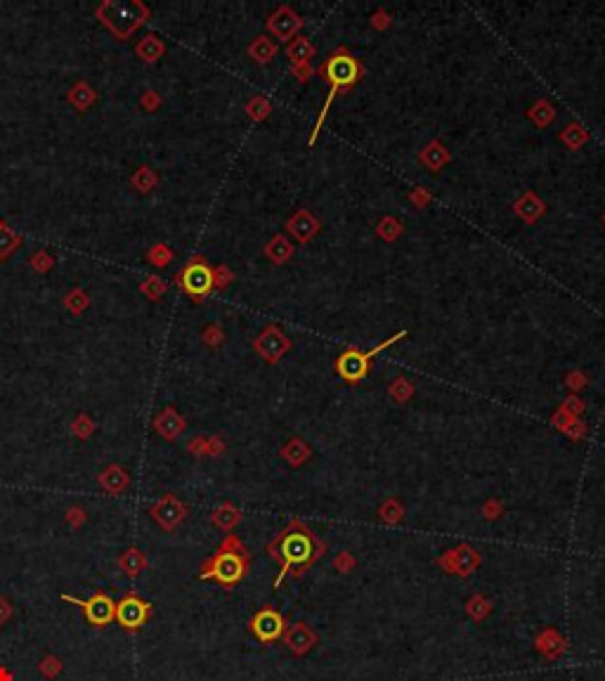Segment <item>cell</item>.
<instances>
[{
  "label": "cell",
  "instance_id": "cell-46",
  "mask_svg": "<svg viewBox=\"0 0 605 681\" xmlns=\"http://www.w3.org/2000/svg\"><path fill=\"white\" fill-rule=\"evenodd\" d=\"M584 384H586V376L582 374V372H570V374H568V386H570V388H573V391L582 388V386H584Z\"/></svg>",
  "mask_w": 605,
  "mask_h": 681
},
{
  "label": "cell",
  "instance_id": "cell-44",
  "mask_svg": "<svg viewBox=\"0 0 605 681\" xmlns=\"http://www.w3.org/2000/svg\"><path fill=\"white\" fill-rule=\"evenodd\" d=\"M388 24H390V14H386V12H383V10H379V12L371 17V26H374V29L383 31Z\"/></svg>",
  "mask_w": 605,
  "mask_h": 681
},
{
  "label": "cell",
  "instance_id": "cell-17",
  "mask_svg": "<svg viewBox=\"0 0 605 681\" xmlns=\"http://www.w3.org/2000/svg\"><path fill=\"white\" fill-rule=\"evenodd\" d=\"M66 102H69L76 112H88V109L97 102V90H92L86 81H79V83H74V86L69 88V92H66Z\"/></svg>",
  "mask_w": 605,
  "mask_h": 681
},
{
  "label": "cell",
  "instance_id": "cell-47",
  "mask_svg": "<svg viewBox=\"0 0 605 681\" xmlns=\"http://www.w3.org/2000/svg\"><path fill=\"white\" fill-rule=\"evenodd\" d=\"M412 201H414L419 208H424L426 204L430 201V195H428V192H424V190H416V192H412Z\"/></svg>",
  "mask_w": 605,
  "mask_h": 681
},
{
  "label": "cell",
  "instance_id": "cell-12",
  "mask_svg": "<svg viewBox=\"0 0 605 681\" xmlns=\"http://www.w3.org/2000/svg\"><path fill=\"white\" fill-rule=\"evenodd\" d=\"M321 230V223L317 218H315L313 213L308 211V208H301V211H296L288 218V223H286V232L288 235H293L298 241L305 244V241H310L315 235Z\"/></svg>",
  "mask_w": 605,
  "mask_h": 681
},
{
  "label": "cell",
  "instance_id": "cell-50",
  "mask_svg": "<svg viewBox=\"0 0 605 681\" xmlns=\"http://www.w3.org/2000/svg\"><path fill=\"white\" fill-rule=\"evenodd\" d=\"M5 225H8V223H5V220H0V230H3Z\"/></svg>",
  "mask_w": 605,
  "mask_h": 681
},
{
  "label": "cell",
  "instance_id": "cell-11",
  "mask_svg": "<svg viewBox=\"0 0 605 681\" xmlns=\"http://www.w3.org/2000/svg\"><path fill=\"white\" fill-rule=\"evenodd\" d=\"M310 553H313V542H310L308 535H303V533H288L284 540H281V544H279V556H281V563H284V568H281V575H284L286 570L293 566V563L308 561Z\"/></svg>",
  "mask_w": 605,
  "mask_h": 681
},
{
  "label": "cell",
  "instance_id": "cell-41",
  "mask_svg": "<svg viewBox=\"0 0 605 681\" xmlns=\"http://www.w3.org/2000/svg\"><path fill=\"white\" fill-rule=\"evenodd\" d=\"M232 279H235V275H232V270L227 268V265H218V268H213V286L215 289H225L227 284H232Z\"/></svg>",
  "mask_w": 605,
  "mask_h": 681
},
{
  "label": "cell",
  "instance_id": "cell-23",
  "mask_svg": "<svg viewBox=\"0 0 605 681\" xmlns=\"http://www.w3.org/2000/svg\"><path fill=\"white\" fill-rule=\"evenodd\" d=\"M248 55H251L253 62L268 64L277 57V43L268 36H258L251 46H248Z\"/></svg>",
  "mask_w": 605,
  "mask_h": 681
},
{
  "label": "cell",
  "instance_id": "cell-35",
  "mask_svg": "<svg viewBox=\"0 0 605 681\" xmlns=\"http://www.w3.org/2000/svg\"><path fill=\"white\" fill-rule=\"evenodd\" d=\"M402 230H404L402 223H399L397 218H390V215H388V218H383L381 223H379V227H376L379 237H381V239H386V241H395L397 237L402 235Z\"/></svg>",
  "mask_w": 605,
  "mask_h": 681
},
{
  "label": "cell",
  "instance_id": "cell-49",
  "mask_svg": "<svg viewBox=\"0 0 605 681\" xmlns=\"http://www.w3.org/2000/svg\"><path fill=\"white\" fill-rule=\"evenodd\" d=\"M0 681H12V677H10V672L5 667H0Z\"/></svg>",
  "mask_w": 605,
  "mask_h": 681
},
{
  "label": "cell",
  "instance_id": "cell-19",
  "mask_svg": "<svg viewBox=\"0 0 605 681\" xmlns=\"http://www.w3.org/2000/svg\"><path fill=\"white\" fill-rule=\"evenodd\" d=\"M163 52H166V43L161 41L159 36H154V33H147V36L140 38L135 46V55L147 64L159 62V59L163 57Z\"/></svg>",
  "mask_w": 605,
  "mask_h": 681
},
{
  "label": "cell",
  "instance_id": "cell-26",
  "mask_svg": "<svg viewBox=\"0 0 605 681\" xmlns=\"http://www.w3.org/2000/svg\"><path fill=\"white\" fill-rule=\"evenodd\" d=\"M62 303H64V308L69 310L71 315H83L88 308H90V296H88V291L83 289V286H76V289H71L66 296L62 298Z\"/></svg>",
  "mask_w": 605,
  "mask_h": 681
},
{
  "label": "cell",
  "instance_id": "cell-22",
  "mask_svg": "<svg viewBox=\"0 0 605 681\" xmlns=\"http://www.w3.org/2000/svg\"><path fill=\"white\" fill-rule=\"evenodd\" d=\"M419 159H421V164L430 170V173H437V170H440L442 166L449 161V152L437 140H433L430 145L424 147V152H421Z\"/></svg>",
  "mask_w": 605,
  "mask_h": 681
},
{
  "label": "cell",
  "instance_id": "cell-30",
  "mask_svg": "<svg viewBox=\"0 0 605 681\" xmlns=\"http://www.w3.org/2000/svg\"><path fill=\"white\" fill-rule=\"evenodd\" d=\"M71 435L74 438H79V440H88L92 433H95V428H97V424H95V419L90 417V414H79V417H74V422H71Z\"/></svg>",
  "mask_w": 605,
  "mask_h": 681
},
{
  "label": "cell",
  "instance_id": "cell-31",
  "mask_svg": "<svg viewBox=\"0 0 605 681\" xmlns=\"http://www.w3.org/2000/svg\"><path fill=\"white\" fill-rule=\"evenodd\" d=\"M166 289H168V284H166V282L161 279L159 275L144 277L142 284H140V291L149 298V301H161V298H163V293H166Z\"/></svg>",
  "mask_w": 605,
  "mask_h": 681
},
{
  "label": "cell",
  "instance_id": "cell-9",
  "mask_svg": "<svg viewBox=\"0 0 605 681\" xmlns=\"http://www.w3.org/2000/svg\"><path fill=\"white\" fill-rule=\"evenodd\" d=\"M149 516H152L161 525V530H166V533H173L177 525H180L182 520L187 518V506L180 500H177L175 495H170V492H168V495L161 497L157 504H152V509H149Z\"/></svg>",
  "mask_w": 605,
  "mask_h": 681
},
{
  "label": "cell",
  "instance_id": "cell-5",
  "mask_svg": "<svg viewBox=\"0 0 605 681\" xmlns=\"http://www.w3.org/2000/svg\"><path fill=\"white\" fill-rule=\"evenodd\" d=\"M404 336H407V331H397V334H393L388 341H383L381 346L371 348L369 353H362V351H357V348H348V351L341 353L336 359V372L341 374V379H346L348 384H359V381H364L366 374H369L371 357L379 355L381 351L390 348L393 343H397L399 339H404Z\"/></svg>",
  "mask_w": 605,
  "mask_h": 681
},
{
  "label": "cell",
  "instance_id": "cell-37",
  "mask_svg": "<svg viewBox=\"0 0 605 681\" xmlns=\"http://www.w3.org/2000/svg\"><path fill=\"white\" fill-rule=\"evenodd\" d=\"M38 672L43 674V677H48V679H54L59 672H62V660H59L57 655H43V660L38 662Z\"/></svg>",
  "mask_w": 605,
  "mask_h": 681
},
{
  "label": "cell",
  "instance_id": "cell-34",
  "mask_svg": "<svg viewBox=\"0 0 605 681\" xmlns=\"http://www.w3.org/2000/svg\"><path fill=\"white\" fill-rule=\"evenodd\" d=\"M270 112H272V107L263 95H253L246 102V114L251 116L253 121H265L270 116Z\"/></svg>",
  "mask_w": 605,
  "mask_h": 681
},
{
  "label": "cell",
  "instance_id": "cell-38",
  "mask_svg": "<svg viewBox=\"0 0 605 681\" xmlns=\"http://www.w3.org/2000/svg\"><path fill=\"white\" fill-rule=\"evenodd\" d=\"M201 341H204V346H208V348L223 346V341H225L223 326H220V324H208L206 329L201 331Z\"/></svg>",
  "mask_w": 605,
  "mask_h": 681
},
{
  "label": "cell",
  "instance_id": "cell-15",
  "mask_svg": "<svg viewBox=\"0 0 605 681\" xmlns=\"http://www.w3.org/2000/svg\"><path fill=\"white\" fill-rule=\"evenodd\" d=\"M251 629H253V634L258 636L260 641H275L277 636L281 634V629H284V622H281L279 613H275V611H260L258 615L253 618Z\"/></svg>",
  "mask_w": 605,
  "mask_h": 681
},
{
  "label": "cell",
  "instance_id": "cell-42",
  "mask_svg": "<svg viewBox=\"0 0 605 681\" xmlns=\"http://www.w3.org/2000/svg\"><path fill=\"white\" fill-rule=\"evenodd\" d=\"M140 107L144 109V112H149V114L157 112V109L161 107V95H159L157 90H147L142 95V99H140Z\"/></svg>",
  "mask_w": 605,
  "mask_h": 681
},
{
  "label": "cell",
  "instance_id": "cell-27",
  "mask_svg": "<svg viewBox=\"0 0 605 681\" xmlns=\"http://www.w3.org/2000/svg\"><path fill=\"white\" fill-rule=\"evenodd\" d=\"M527 116H530V121L535 126H539V128H546V126L553 124V119H556V109H553L551 104L546 102V99H539V102L532 104L530 112H527Z\"/></svg>",
  "mask_w": 605,
  "mask_h": 681
},
{
  "label": "cell",
  "instance_id": "cell-36",
  "mask_svg": "<svg viewBox=\"0 0 605 681\" xmlns=\"http://www.w3.org/2000/svg\"><path fill=\"white\" fill-rule=\"evenodd\" d=\"M29 265H31L33 270H36V273H43V275H46V273H50V270H52L57 263H54V258L50 256L46 248H38V251H33L31 256H29Z\"/></svg>",
  "mask_w": 605,
  "mask_h": 681
},
{
  "label": "cell",
  "instance_id": "cell-24",
  "mask_svg": "<svg viewBox=\"0 0 605 681\" xmlns=\"http://www.w3.org/2000/svg\"><path fill=\"white\" fill-rule=\"evenodd\" d=\"M130 185L135 187L140 195H149L159 187V175L152 166H140L135 173L130 175Z\"/></svg>",
  "mask_w": 605,
  "mask_h": 681
},
{
  "label": "cell",
  "instance_id": "cell-18",
  "mask_svg": "<svg viewBox=\"0 0 605 681\" xmlns=\"http://www.w3.org/2000/svg\"><path fill=\"white\" fill-rule=\"evenodd\" d=\"M315 46L313 41H308L305 36H296L291 43L286 46V57L291 59V69L293 66H310V59L315 57Z\"/></svg>",
  "mask_w": 605,
  "mask_h": 681
},
{
  "label": "cell",
  "instance_id": "cell-25",
  "mask_svg": "<svg viewBox=\"0 0 605 681\" xmlns=\"http://www.w3.org/2000/svg\"><path fill=\"white\" fill-rule=\"evenodd\" d=\"M239 520H241V513L237 511V506H232V504H220V506L213 511V525L220 530H225V533H230Z\"/></svg>",
  "mask_w": 605,
  "mask_h": 681
},
{
  "label": "cell",
  "instance_id": "cell-16",
  "mask_svg": "<svg viewBox=\"0 0 605 681\" xmlns=\"http://www.w3.org/2000/svg\"><path fill=\"white\" fill-rule=\"evenodd\" d=\"M119 568L126 578L137 580L147 570V556L137 549V546H128V549L119 556Z\"/></svg>",
  "mask_w": 605,
  "mask_h": 681
},
{
  "label": "cell",
  "instance_id": "cell-28",
  "mask_svg": "<svg viewBox=\"0 0 605 681\" xmlns=\"http://www.w3.org/2000/svg\"><path fill=\"white\" fill-rule=\"evenodd\" d=\"M21 235H17V232L12 230L10 225H5L3 230H0V260H8L12 253L17 251V248L21 246Z\"/></svg>",
  "mask_w": 605,
  "mask_h": 681
},
{
  "label": "cell",
  "instance_id": "cell-7",
  "mask_svg": "<svg viewBox=\"0 0 605 681\" xmlns=\"http://www.w3.org/2000/svg\"><path fill=\"white\" fill-rule=\"evenodd\" d=\"M149 618H152V603L144 601L142 596L132 594V591H128L123 599L116 603L114 620L121 629H126V632H130V634L140 632L144 624H147Z\"/></svg>",
  "mask_w": 605,
  "mask_h": 681
},
{
  "label": "cell",
  "instance_id": "cell-8",
  "mask_svg": "<svg viewBox=\"0 0 605 681\" xmlns=\"http://www.w3.org/2000/svg\"><path fill=\"white\" fill-rule=\"evenodd\" d=\"M288 348H291V341H288V336L277 324H268L260 331L258 339L253 341V351L265 362H279L284 357V353H288Z\"/></svg>",
  "mask_w": 605,
  "mask_h": 681
},
{
  "label": "cell",
  "instance_id": "cell-20",
  "mask_svg": "<svg viewBox=\"0 0 605 681\" xmlns=\"http://www.w3.org/2000/svg\"><path fill=\"white\" fill-rule=\"evenodd\" d=\"M544 211H546V206H544V201L535 195V192H525V195L515 201V213H518L525 223H535L539 215H544Z\"/></svg>",
  "mask_w": 605,
  "mask_h": 681
},
{
  "label": "cell",
  "instance_id": "cell-3",
  "mask_svg": "<svg viewBox=\"0 0 605 681\" xmlns=\"http://www.w3.org/2000/svg\"><path fill=\"white\" fill-rule=\"evenodd\" d=\"M319 76L336 90H350V88L364 76V69L346 48H338L334 55L321 62Z\"/></svg>",
  "mask_w": 605,
  "mask_h": 681
},
{
  "label": "cell",
  "instance_id": "cell-1",
  "mask_svg": "<svg viewBox=\"0 0 605 681\" xmlns=\"http://www.w3.org/2000/svg\"><path fill=\"white\" fill-rule=\"evenodd\" d=\"M95 17L114 33L119 41H128L142 24H147L152 10L142 0H104L95 8Z\"/></svg>",
  "mask_w": 605,
  "mask_h": 681
},
{
  "label": "cell",
  "instance_id": "cell-2",
  "mask_svg": "<svg viewBox=\"0 0 605 681\" xmlns=\"http://www.w3.org/2000/svg\"><path fill=\"white\" fill-rule=\"evenodd\" d=\"M244 575H246V556H244L241 542L235 537H227L223 546L201 570V580H215L225 586L237 584Z\"/></svg>",
  "mask_w": 605,
  "mask_h": 681
},
{
  "label": "cell",
  "instance_id": "cell-40",
  "mask_svg": "<svg viewBox=\"0 0 605 681\" xmlns=\"http://www.w3.org/2000/svg\"><path fill=\"white\" fill-rule=\"evenodd\" d=\"M86 520H88V511L83 506H71L69 511H66V525H69V528L81 530L83 525H86Z\"/></svg>",
  "mask_w": 605,
  "mask_h": 681
},
{
  "label": "cell",
  "instance_id": "cell-21",
  "mask_svg": "<svg viewBox=\"0 0 605 681\" xmlns=\"http://www.w3.org/2000/svg\"><path fill=\"white\" fill-rule=\"evenodd\" d=\"M265 256H268L275 265H284L288 258L293 256V244L286 239L284 235H275L265 244Z\"/></svg>",
  "mask_w": 605,
  "mask_h": 681
},
{
  "label": "cell",
  "instance_id": "cell-13",
  "mask_svg": "<svg viewBox=\"0 0 605 681\" xmlns=\"http://www.w3.org/2000/svg\"><path fill=\"white\" fill-rule=\"evenodd\" d=\"M97 483L107 495H123L130 485V473L121 464H107L97 475Z\"/></svg>",
  "mask_w": 605,
  "mask_h": 681
},
{
  "label": "cell",
  "instance_id": "cell-6",
  "mask_svg": "<svg viewBox=\"0 0 605 681\" xmlns=\"http://www.w3.org/2000/svg\"><path fill=\"white\" fill-rule=\"evenodd\" d=\"M66 603H74V606L83 608V615H86L88 622L97 629H104L114 622L116 618V603L107 591H97L90 599H76V596H62Z\"/></svg>",
  "mask_w": 605,
  "mask_h": 681
},
{
  "label": "cell",
  "instance_id": "cell-43",
  "mask_svg": "<svg viewBox=\"0 0 605 681\" xmlns=\"http://www.w3.org/2000/svg\"><path fill=\"white\" fill-rule=\"evenodd\" d=\"M305 454H308V452L303 450V445L298 440H293L291 445H288L286 450H284V457L288 459V462H293V464H301L303 459H305Z\"/></svg>",
  "mask_w": 605,
  "mask_h": 681
},
{
  "label": "cell",
  "instance_id": "cell-29",
  "mask_svg": "<svg viewBox=\"0 0 605 681\" xmlns=\"http://www.w3.org/2000/svg\"><path fill=\"white\" fill-rule=\"evenodd\" d=\"M144 258H147L154 268H168V265L173 263V248H170L166 241H159L144 253Z\"/></svg>",
  "mask_w": 605,
  "mask_h": 681
},
{
  "label": "cell",
  "instance_id": "cell-32",
  "mask_svg": "<svg viewBox=\"0 0 605 681\" xmlns=\"http://www.w3.org/2000/svg\"><path fill=\"white\" fill-rule=\"evenodd\" d=\"M560 140H563L570 149H579L586 140H589V132H586L584 126H579V124H570L568 128L560 132Z\"/></svg>",
  "mask_w": 605,
  "mask_h": 681
},
{
  "label": "cell",
  "instance_id": "cell-33",
  "mask_svg": "<svg viewBox=\"0 0 605 681\" xmlns=\"http://www.w3.org/2000/svg\"><path fill=\"white\" fill-rule=\"evenodd\" d=\"M187 450L194 452L197 457H208V454H210V457H215L218 452H223V442L215 440V438H210V440L197 438V440H192L190 445H187Z\"/></svg>",
  "mask_w": 605,
  "mask_h": 681
},
{
  "label": "cell",
  "instance_id": "cell-39",
  "mask_svg": "<svg viewBox=\"0 0 605 681\" xmlns=\"http://www.w3.org/2000/svg\"><path fill=\"white\" fill-rule=\"evenodd\" d=\"M390 393H393V397H395L397 402H404V400L412 397L414 388H412V384H409L407 379H395L390 384Z\"/></svg>",
  "mask_w": 605,
  "mask_h": 681
},
{
  "label": "cell",
  "instance_id": "cell-4",
  "mask_svg": "<svg viewBox=\"0 0 605 681\" xmlns=\"http://www.w3.org/2000/svg\"><path fill=\"white\" fill-rule=\"evenodd\" d=\"M175 284L182 293L192 298L194 303H201L208 296L213 286V268L204 256H192L187 265L175 275Z\"/></svg>",
  "mask_w": 605,
  "mask_h": 681
},
{
  "label": "cell",
  "instance_id": "cell-10",
  "mask_svg": "<svg viewBox=\"0 0 605 681\" xmlns=\"http://www.w3.org/2000/svg\"><path fill=\"white\" fill-rule=\"evenodd\" d=\"M301 29H303V19L298 17V12H293L288 5H281V8H277L275 12L270 14V19H268V31L275 38H279V41H288V43H291L293 38L298 36V31H301Z\"/></svg>",
  "mask_w": 605,
  "mask_h": 681
},
{
  "label": "cell",
  "instance_id": "cell-45",
  "mask_svg": "<svg viewBox=\"0 0 605 681\" xmlns=\"http://www.w3.org/2000/svg\"><path fill=\"white\" fill-rule=\"evenodd\" d=\"M12 618V603H10L5 596H0V624H5Z\"/></svg>",
  "mask_w": 605,
  "mask_h": 681
},
{
  "label": "cell",
  "instance_id": "cell-14",
  "mask_svg": "<svg viewBox=\"0 0 605 681\" xmlns=\"http://www.w3.org/2000/svg\"><path fill=\"white\" fill-rule=\"evenodd\" d=\"M154 431L163 440H177L182 431H185V419L180 417V412L175 407L168 405L154 417Z\"/></svg>",
  "mask_w": 605,
  "mask_h": 681
},
{
  "label": "cell",
  "instance_id": "cell-48",
  "mask_svg": "<svg viewBox=\"0 0 605 681\" xmlns=\"http://www.w3.org/2000/svg\"><path fill=\"white\" fill-rule=\"evenodd\" d=\"M582 407H584V405H582V402L577 400V397H570V400L565 402V407H563V409H573V414L577 417V412H582Z\"/></svg>",
  "mask_w": 605,
  "mask_h": 681
}]
</instances>
